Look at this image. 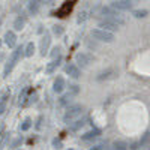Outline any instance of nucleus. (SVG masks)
<instances>
[{"instance_id":"obj_29","label":"nucleus","mask_w":150,"mask_h":150,"mask_svg":"<svg viewBox=\"0 0 150 150\" xmlns=\"http://www.w3.org/2000/svg\"><path fill=\"white\" fill-rule=\"evenodd\" d=\"M114 147H116V150H126V144H125V143H116L114 144Z\"/></svg>"},{"instance_id":"obj_22","label":"nucleus","mask_w":150,"mask_h":150,"mask_svg":"<svg viewBox=\"0 0 150 150\" xmlns=\"http://www.w3.org/2000/svg\"><path fill=\"white\" fill-rule=\"evenodd\" d=\"M112 75H116V71L110 69V71H107V72H102V74H99L98 80H99V81H101V80H107V78H111Z\"/></svg>"},{"instance_id":"obj_23","label":"nucleus","mask_w":150,"mask_h":150,"mask_svg":"<svg viewBox=\"0 0 150 150\" xmlns=\"http://www.w3.org/2000/svg\"><path fill=\"white\" fill-rule=\"evenodd\" d=\"M33 53H35V45H33V42H29V44H27V47H26V50H24V56L32 57V56H33Z\"/></svg>"},{"instance_id":"obj_12","label":"nucleus","mask_w":150,"mask_h":150,"mask_svg":"<svg viewBox=\"0 0 150 150\" xmlns=\"http://www.w3.org/2000/svg\"><path fill=\"white\" fill-rule=\"evenodd\" d=\"M63 89H65V80L62 78V77H57L56 81H54V84H53V90L56 93H60Z\"/></svg>"},{"instance_id":"obj_20","label":"nucleus","mask_w":150,"mask_h":150,"mask_svg":"<svg viewBox=\"0 0 150 150\" xmlns=\"http://www.w3.org/2000/svg\"><path fill=\"white\" fill-rule=\"evenodd\" d=\"M24 24H26V18H24V17H18L15 20V23H14V29L15 30H21L24 27Z\"/></svg>"},{"instance_id":"obj_11","label":"nucleus","mask_w":150,"mask_h":150,"mask_svg":"<svg viewBox=\"0 0 150 150\" xmlns=\"http://www.w3.org/2000/svg\"><path fill=\"white\" fill-rule=\"evenodd\" d=\"M66 74L69 75V77H72V78H78L81 75V72H80L77 65H68L66 66Z\"/></svg>"},{"instance_id":"obj_28","label":"nucleus","mask_w":150,"mask_h":150,"mask_svg":"<svg viewBox=\"0 0 150 150\" xmlns=\"http://www.w3.org/2000/svg\"><path fill=\"white\" fill-rule=\"evenodd\" d=\"M8 140H9V134H3V138H2V141H0V149L5 147V144L8 143Z\"/></svg>"},{"instance_id":"obj_34","label":"nucleus","mask_w":150,"mask_h":150,"mask_svg":"<svg viewBox=\"0 0 150 150\" xmlns=\"http://www.w3.org/2000/svg\"><path fill=\"white\" fill-rule=\"evenodd\" d=\"M42 2H45L47 5H53V3H54V0H42Z\"/></svg>"},{"instance_id":"obj_27","label":"nucleus","mask_w":150,"mask_h":150,"mask_svg":"<svg viewBox=\"0 0 150 150\" xmlns=\"http://www.w3.org/2000/svg\"><path fill=\"white\" fill-rule=\"evenodd\" d=\"M69 92H71L72 95H77V93L80 92V87H78L77 84H74V86H69Z\"/></svg>"},{"instance_id":"obj_1","label":"nucleus","mask_w":150,"mask_h":150,"mask_svg":"<svg viewBox=\"0 0 150 150\" xmlns=\"http://www.w3.org/2000/svg\"><path fill=\"white\" fill-rule=\"evenodd\" d=\"M99 12H101V15H104V17H105V20L116 23L117 26H122V24H125V20H123V18H122V15H120V11L114 9L112 6H104V8H99Z\"/></svg>"},{"instance_id":"obj_4","label":"nucleus","mask_w":150,"mask_h":150,"mask_svg":"<svg viewBox=\"0 0 150 150\" xmlns=\"http://www.w3.org/2000/svg\"><path fill=\"white\" fill-rule=\"evenodd\" d=\"M81 112H83V107L81 105H72L68 108V111L65 112V116H63V120L65 123H71L72 120H75L78 116H81Z\"/></svg>"},{"instance_id":"obj_38","label":"nucleus","mask_w":150,"mask_h":150,"mask_svg":"<svg viewBox=\"0 0 150 150\" xmlns=\"http://www.w3.org/2000/svg\"><path fill=\"white\" fill-rule=\"evenodd\" d=\"M125 2H132V0H125Z\"/></svg>"},{"instance_id":"obj_8","label":"nucleus","mask_w":150,"mask_h":150,"mask_svg":"<svg viewBox=\"0 0 150 150\" xmlns=\"http://www.w3.org/2000/svg\"><path fill=\"white\" fill-rule=\"evenodd\" d=\"M111 6L117 9V11H129L132 8V3L131 2H125V0H117V2H112Z\"/></svg>"},{"instance_id":"obj_24","label":"nucleus","mask_w":150,"mask_h":150,"mask_svg":"<svg viewBox=\"0 0 150 150\" xmlns=\"http://www.w3.org/2000/svg\"><path fill=\"white\" fill-rule=\"evenodd\" d=\"M36 98H38V95H36L35 92H33V93L30 92V93H29V96H27V99H26V102H24V107H26V105H30V104H33V102L36 101Z\"/></svg>"},{"instance_id":"obj_18","label":"nucleus","mask_w":150,"mask_h":150,"mask_svg":"<svg viewBox=\"0 0 150 150\" xmlns=\"http://www.w3.org/2000/svg\"><path fill=\"white\" fill-rule=\"evenodd\" d=\"M75 95H72L71 92H68L66 95H63L60 98V105H68L69 102H72V98H74Z\"/></svg>"},{"instance_id":"obj_35","label":"nucleus","mask_w":150,"mask_h":150,"mask_svg":"<svg viewBox=\"0 0 150 150\" xmlns=\"http://www.w3.org/2000/svg\"><path fill=\"white\" fill-rule=\"evenodd\" d=\"M131 149H132V150H137V149H138V144H132Z\"/></svg>"},{"instance_id":"obj_19","label":"nucleus","mask_w":150,"mask_h":150,"mask_svg":"<svg viewBox=\"0 0 150 150\" xmlns=\"http://www.w3.org/2000/svg\"><path fill=\"white\" fill-rule=\"evenodd\" d=\"M29 93H30V89H29V87H24L23 92L20 93V105H23V107H24V102H26V99H27Z\"/></svg>"},{"instance_id":"obj_25","label":"nucleus","mask_w":150,"mask_h":150,"mask_svg":"<svg viewBox=\"0 0 150 150\" xmlns=\"http://www.w3.org/2000/svg\"><path fill=\"white\" fill-rule=\"evenodd\" d=\"M87 18H89V12H87V11H81L80 15H78V23H83V21H86Z\"/></svg>"},{"instance_id":"obj_16","label":"nucleus","mask_w":150,"mask_h":150,"mask_svg":"<svg viewBox=\"0 0 150 150\" xmlns=\"http://www.w3.org/2000/svg\"><path fill=\"white\" fill-rule=\"evenodd\" d=\"M8 99H9V92H5L2 96H0V114H3V111L6 110Z\"/></svg>"},{"instance_id":"obj_31","label":"nucleus","mask_w":150,"mask_h":150,"mask_svg":"<svg viewBox=\"0 0 150 150\" xmlns=\"http://www.w3.org/2000/svg\"><path fill=\"white\" fill-rule=\"evenodd\" d=\"M53 147H54V149H60V147H62V141L57 140V138L53 140Z\"/></svg>"},{"instance_id":"obj_9","label":"nucleus","mask_w":150,"mask_h":150,"mask_svg":"<svg viewBox=\"0 0 150 150\" xmlns=\"http://www.w3.org/2000/svg\"><path fill=\"white\" fill-rule=\"evenodd\" d=\"M5 42H6V45H8L9 48L15 47V44H17V36H15V33H14V32H6V33H5Z\"/></svg>"},{"instance_id":"obj_2","label":"nucleus","mask_w":150,"mask_h":150,"mask_svg":"<svg viewBox=\"0 0 150 150\" xmlns=\"http://www.w3.org/2000/svg\"><path fill=\"white\" fill-rule=\"evenodd\" d=\"M23 51H24V48L23 47H18L14 53H12V56H11V59H9V62L6 63V66H5V71H3V77H8L9 75V72L14 69V66L17 65V62L20 60V57H21V54H23Z\"/></svg>"},{"instance_id":"obj_3","label":"nucleus","mask_w":150,"mask_h":150,"mask_svg":"<svg viewBox=\"0 0 150 150\" xmlns=\"http://www.w3.org/2000/svg\"><path fill=\"white\" fill-rule=\"evenodd\" d=\"M92 36L98 41H102V42H112L114 41V33L107 32L104 29H93L92 30Z\"/></svg>"},{"instance_id":"obj_21","label":"nucleus","mask_w":150,"mask_h":150,"mask_svg":"<svg viewBox=\"0 0 150 150\" xmlns=\"http://www.w3.org/2000/svg\"><path fill=\"white\" fill-rule=\"evenodd\" d=\"M60 60H62V57H59L57 60L54 59V60L51 62V63H50V65L47 66V72H48V74H51V72H53V71H54V69H56V68L60 65Z\"/></svg>"},{"instance_id":"obj_14","label":"nucleus","mask_w":150,"mask_h":150,"mask_svg":"<svg viewBox=\"0 0 150 150\" xmlns=\"http://www.w3.org/2000/svg\"><path fill=\"white\" fill-rule=\"evenodd\" d=\"M50 42H51V38H50V35H45L42 39H41V53H42V56H45L47 50H48V47H50Z\"/></svg>"},{"instance_id":"obj_6","label":"nucleus","mask_w":150,"mask_h":150,"mask_svg":"<svg viewBox=\"0 0 150 150\" xmlns=\"http://www.w3.org/2000/svg\"><path fill=\"white\" fill-rule=\"evenodd\" d=\"M72 6H74V2H72V0H68V2H65L63 6H62L60 9H57L56 17H65V15H68L69 12H71V9H72Z\"/></svg>"},{"instance_id":"obj_39","label":"nucleus","mask_w":150,"mask_h":150,"mask_svg":"<svg viewBox=\"0 0 150 150\" xmlns=\"http://www.w3.org/2000/svg\"><path fill=\"white\" fill-rule=\"evenodd\" d=\"M0 23H2V20H0Z\"/></svg>"},{"instance_id":"obj_40","label":"nucleus","mask_w":150,"mask_h":150,"mask_svg":"<svg viewBox=\"0 0 150 150\" xmlns=\"http://www.w3.org/2000/svg\"><path fill=\"white\" fill-rule=\"evenodd\" d=\"M69 150H72V149H69Z\"/></svg>"},{"instance_id":"obj_15","label":"nucleus","mask_w":150,"mask_h":150,"mask_svg":"<svg viewBox=\"0 0 150 150\" xmlns=\"http://www.w3.org/2000/svg\"><path fill=\"white\" fill-rule=\"evenodd\" d=\"M86 125V119L83 117V119H77L74 123H69V129L71 131H78V129H81L83 126Z\"/></svg>"},{"instance_id":"obj_33","label":"nucleus","mask_w":150,"mask_h":150,"mask_svg":"<svg viewBox=\"0 0 150 150\" xmlns=\"http://www.w3.org/2000/svg\"><path fill=\"white\" fill-rule=\"evenodd\" d=\"M90 150H104V147H102L101 144H98V146H93Z\"/></svg>"},{"instance_id":"obj_17","label":"nucleus","mask_w":150,"mask_h":150,"mask_svg":"<svg viewBox=\"0 0 150 150\" xmlns=\"http://www.w3.org/2000/svg\"><path fill=\"white\" fill-rule=\"evenodd\" d=\"M132 15L135 18H146L149 15V11L147 9H135V11H132Z\"/></svg>"},{"instance_id":"obj_26","label":"nucleus","mask_w":150,"mask_h":150,"mask_svg":"<svg viewBox=\"0 0 150 150\" xmlns=\"http://www.w3.org/2000/svg\"><path fill=\"white\" fill-rule=\"evenodd\" d=\"M30 126H32V120L26 119L23 122V125H21V131H27V129H30Z\"/></svg>"},{"instance_id":"obj_5","label":"nucleus","mask_w":150,"mask_h":150,"mask_svg":"<svg viewBox=\"0 0 150 150\" xmlns=\"http://www.w3.org/2000/svg\"><path fill=\"white\" fill-rule=\"evenodd\" d=\"M75 60H77V63L81 68H86V66H89V63L93 60V56L92 54H87V53H78L77 57H75Z\"/></svg>"},{"instance_id":"obj_13","label":"nucleus","mask_w":150,"mask_h":150,"mask_svg":"<svg viewBox=\"0 0 150 150\" xmlns=\"http://www.w3.org/2000/svg\"><path fill=\"white\" fill-rule=\"evenodd\" d=\"M99 134H101V131H99V129H92V131H89V132L83 134L81 138H83L84 141H89V140H93V138H96V137H99Z\"/></svg>"},{"instance_id":"obj_36","label":"nucleus","mask_w":150,"mask_h":150,"mask_svg":"<svg viewBox=\"0 0 150 150\" xmlns=\"http://www.w3.org/2000/svg\"><path fill=\"white\" fill-rule=\"evenodd\" d=\"M105 150H116V147H107Z\"/></svg>"},{"instance_id":"obj_10","label":"nucleus","mask_w":150,"mask_h":150,"mask_svg":"<svg viewBox=\"0 0 150 150\" xmlns=\"http://www.w3.org/2000/svg\"><path fill=\"white\" fill-rule=\"evenodd\" d=\"M39 6H41L39 0H29V2H27V8H29V12H30L32 15H36V14H38Z\"/></svg>"},{"instance_id":"obj_7","label":"nucleus","mask_w":150,"mask_h":150,"mask_svg":"<svg viewBox=\"0 0 150 150\" xmlns=\"http://www.w3.org/2000/svg\"><path fill=\"white\" fill-rule=\"evenodd\" d=\"M99 27L101 29H104V30H107V32H116L117 29H119V26L116 23H112V21H108V20H102V21H99Z\"/></svg>"},{"instance_id":"obj_30","label":"nucleus","mask_w":150,"mask_h":150,"mask_svg":"<svg viewBox=\"0 0 150 150\" xmlns=\"http://www.w3.org/2000/svg\"><path fill=\"white\" fill-rule=\"evenodd\" d=\"M53 32L56 35H62V33H63V29H62L60 26H53Z\"/></svg>"},{"instance_id":"obj_32","label":"nucleus","mask_w":150,"mask_h":150,"mask_svg":"<svg viewBox=\"0 0 150 150\" xmlns=\"http://www.w3.org/2000/svg\"><path fill=\"white\" fill-rule=\"evenodd\" d=\"M51 56H53V59L60 57V50H59V48H54V50H53V53H51Z\"/></svg>"},{"instance_id":"obj_37","label":"nucleus","mask_w":150,"mask_h":150,"mask_svg":"<svg viewBox=\"0 0 150 150\" xmlns=\"http://www.w3.org/2000/svg\"><path fill=\"white\" fill-rule=\"evenodd\" d=\"M2 132H3V126H0V137H2Z\"/></svg>"}]
</instances>
